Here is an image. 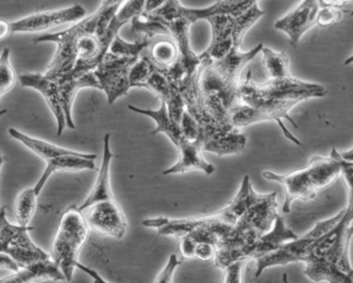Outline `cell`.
<instances>
[{
    "mask_svg": "<svg viewBox=\"0 0 353 283\" xmlns=\"http://www.w3.org/2000/svg\"><path fill=\"white\" fill-rule=\"evenodd\" d=\"M123 6V3H112L103 0L94 14L75 22L70 28L59 32L45 33L34 37L32 41L34 43L50 41L57 45V52L45 74L49 78L57 80L61 76L70 74L75 67L78 59L76 51L78 39L85 35L104 34L113 17Z\"/></svg>",
    "mask_w": 353,
    "mask_h": 283,
    "instance_id": "cell-1",
    "label": "cell"
},
{
    "mask_svg": "<svg viewBox=\"0 0 353 283\" xmlns=\"http://www.w3.org/2000/svg\"><path fill=\"white\" fill-rule=\"evenodd\" d=\"M340 152L336 148L330 151V156H316L310 159L305 169L292 171L286 175H279L270 171L262 173L263 178L270 181L279 182L285 188L283 212L289 213L294 200H314L319 190L328 187L334 183L339 176L342 175V163L339 158Z\"/></svg>",
    "mask_w": 353,
    "mask_h": 283,
    "instance_id": "cell-2",
    "label": "cell"
},
{
    "mask_svg": "<svg viewBox=\"0 0 353 283\" xmlns=\"http://www.w3.org/2000/svg\"><path fill=\"white\" fill-rule=\"evenodd\" d=\"M339 158L342 163L343 178L348 188V205L340 220L316 242L309 255L324 258L343 272L353 274L349 258V246L353 237V227H351L353 221V163L344 160L341 153Z\"/></svg>",
    "mask_w": 353,
    "mask_h": 283,
    "instance_id": "cell-3",
    "label": "cell"
},
{
    "mask_svg": "<svg viewBox=\"0 0 353 283\" xmlns=\"http://www.w3.org/2000/svg\"><path fill=\"white\" fill-rule=\"evenodd\" d=\"M90 229L83 212L76 205H71L61 215L50 254L67 281H72L74 270L79 268L78 255L88 241Z\"/></svg>",
    "mask_w": 353,
    "mask_h": 283,
    "instance_id": "cell-4",
    "label": "cell"
},
{
    "mask_svg": "<svg viewBox=\"0 0 353 283\" xmlns=\"http://www.w3.org/2000/svg\"><path fill=\"white\" fill-rule=\"evenodd\" d=\"M328 91L322 85L316 83L303 82L294 76L268 78L262 84L254 82L251 72H248L247 78L241 83L239 88V98L243 103H248L254 99H299L307 101L314 97H323Z\"/></svg>",
    "mask_w": 353,
    "mask_h": 283,
    "instance_id": "cell-5",
    "label": "cell"
},
{
    "mask_svg": "<svg viewBox=\"0 0 353 283\" xmlns=\"http://www.w3.org/2000/svg\"><path fill=\"white\" fill-rule=\"evenodd\" d=\"M263 14L264 10L256 3L241 14L212 17L208 20L212 27V41L201 55L210 60L222 59L233 47H241L245 33Z\"/></svg>",
    "mask_w": 353,
    "mask_h": 283,
    "instance_id": "cell-6",
    "label": "cell"
},
{
    "mask_svg": "<svg viewBox=\"0 0 353 283\" xmlns=\"http://www.w3.org/2000/svg\"><path fill=\"white\" fill-rule=\"evenodd\" d=\"M343 213H344V210L341 211L339 214L332 218L316 223L315 227L303 237L290 240L274 251L256 260L257 271H256L255 276L259 277L264 270L272 268V266H285L291 262H303L316 242L332 229V227L340 220Z\"/></svg>",
    "mask_w": 353,
    "mask_h": 283,
    "instance_id": "cell-7",
    "label": "cell"
},
{
    "mask_svg": "<svg viewBox=\"0 0 353 283\" xmlns=\"http://www.w3.org/2000/svg\"><path fill=\"white\" fill-rule=\"evenodd\" d=\"M258 0H218L216 3L202 8H188L181 6L179 0H167L154 14L165 20L183 19L188 22H198L200 20H210L220 14H239L249 10Z\"/></svg>",
    "mask_w": 353,
    "mask_h": 283,
    "instance_id": "cell-8",
    "label": "cell"
},
{
    "mask_svg": "<svg viewBox=\"0 0 353 283\" xmlns=\"http://www.w3.org/2000/svg\"><path fill=\"white\" fill-rule=\"evenodd\" d=\"M139 58L119 56L108 52L100 65L94 70L101 85V90L107 95L109 105L119 97L127 95L130 89V70Z\"/></svg>",
    "mask_w": 353,
    "mask_h": 283,
    "instance_id": "cell-9",
    "label": "cell"
},
{
    "mask_svg": "<svg viewBox=\"0 0 353 283\" xmlns=\"http://www.w3.org/2000/svg\"><path fill=\"white\" fill-rule=\"evenodd\" d=\"M293 107H294L293 105H283V107H268V105L252 107L245 103H239L230 109L231 123L235 127L239 128L250 125V124L257 123V122L276 121L288 140L294 143L297 146H301L299 138L289 132L288 128L283 122V119L288 120L291 124L297 127V124L289 115V112Z\"/></svg>",
    "mask_w": 353,
    "mask_h": 283,
    "instance_id": "cell-10",
    "label": "cell"
},
{
    "mask_svg": "<svg viewBox=\"0 0 353 283\" xmlns=\"http://www.w3.org/2000/svg\"><path fill=\"white\" fill-rule=\"evenodd\" d=\"M278 217L276 193V192L268 193V196L264 200L251 207L239 219L226 239L239 237V235H245V233L259 238L260 235L268 233L272 229L274 221Z\"/></svg>",
    "mask_w": 353,
    "mask_h": 283,
    "instance_id": "cell-11",
    "label": "cell"
},
{
    "mask_svg": "<svg viewBox=\"0 0 353 283\" xmlns=\"http://www.w3.org/2000/svg\"><path fill=\"white\" fill-rule=\"evenodd\" d=\"M83 214L90 229L99 235L115 239L125 235L127 219L115 198L96 202L85 209Z\"/></svg>",
    "mask_w": 353,
    "mask_h": 283,
    "instance_id": "cell-12",
    "label": "cell"
},
{
    "mask_svg": "<svg viewBox=\"0 0 353 283\" xmlns=\"http://www.w3.org/2000/svg\"><path fill=\"white\" fill-rule=\"evenodd\" d=\"M321 0H301L288 14L274 23V28L288 35L291 45H296L307 30L317 24Z\"/></svg>",
    "mask_w": 353,
    "mask_h": 283,
    "instance_id": "cell-13",
    "label": "cell"
},
{
    "mask_svg": "<svg viewBox=\"0 0 353 283\" xmlns=\"http://www.w3.org/2000/svg\"><path fill=\"white\" fill-rule=\"evenodd\" d=\"M85 8L78 3L63 10L37 12L15 22H11L12 33L40 32L59 25L78 22L85 18Z\"/></svg>",
    "mask_w": 353,
    "mask_h": 283,
    "instance_id": "cell-14",
    "label": "cell"
},
{
    "mask_svg": "<svg viewBox=\"0 0 353 283\" xmlns=\"http://www.w3.org/2000/svg\"><path fill=\"white\" fill-rule=\"evenodd\" d=\"M22 86L34 88L44 96L57 122V136H61L67 126L65 111L61 105V93L57 81L49 78L45 74H23L19 76Z\"/></svg>",
    "mask_w": 353,
    "mask_h": 283,
    "instance_id": "cell-15",
    "label": "cell"
},
{
    "mask_svg": "<svg viewBox=\"0 0 353 283\" xmlns=\"http://www.w3.org/2000/svg\"><path fill=\"white\" fill-rule=\"evenodd\" d=\"M205 140L203 130L199 138L195 140H188L183 138L181 144L176 147L179 150V160L174 165L165 169L164 175H173V174L187 173L193 169H200L206 175H212L216 171V167L212 163H208L203 158V143Z\"/></svg>",
    "mask_w": 353,
    "mask_h": 283,
    "instance_id": "cell-16",
    "label": "cell"
},
{
    "mask_svg": "<svg viewBox=\"0 0 353 283\" xmlns=\"http://www.w3.org/2000/svg\"><path fill=\"white\" fill-rule=\"evenodd\" d=\"M55 81L59 84L61 105H63L65 119H67V126L71 129H75V123L72 117V107H73L76 95L82 88H96L101 90L100 82L94 74V70L77 76L68 74Z\"/></svg>",
    "mask_w": 353,
    "mask_h": 283,
    "instance_id": "cell-17",
    "label": "cell"
},
{
    "mask_svg": "<svg viewBox=\"0 0 353 283\" xmlns=\"http://www.w3.org/2000/svg\"><path fill=\"white\" fill-rule=\"evenodd\" d=\"M266 196L268 194L257 193L253 189L251 179L249 176L245 175L241 181V185L236 196L225 208L214 213V215L223 222L234 227L235 223L251 207L261 202Z\"/></svg>",
    "mask_w": 353,
    "mask_h": 283,
    "instance_id": "cell-18",
    "label": "cell"
},
{
    "mask_svg": "<svg viewBox=\"0 0 353 283\" xmlns=\"http://www.w3.org/2000/svg\"><path fill=\"white\" fill-rule=\"evenodd\" d=\"M110 134H105L102 165H101L100 169H99L96 182H94L90 194L84 200L83 204L79 207L82 212L88 207L96 204V202H102V200H114L110 185V165L113 157H114V154H113L110 148Z\"/></svg>",
    "mask_w": 353,
    "mask_h": 283,
    "instance_id": "cell-19",
    "label": "cell"
},
{
    "mask_svg": "<svg viewBox=\"0 0 353 283\" xmlns=\"http://www.w3.org/2000/svg\"><path fill=\"white\" fill-rule=\"evenodd\" d=\"M297 235L287 227L284 219L279 215L274 221V227L268 233L260 235L251 246L248 251V258L258 260L270 252L280 248L283 244L290 240L296 239Z\"/></svg>",
    "mask_w": 353,
    "mask_h": 283,
    "instance_id": "cell-20",
    "label": "cell"
},
{
    "mask_svg": "<svg viewBox=\"0 0 353 283\" xmlns=\"http://www.w3.org/2000/svg\"><path fill=\"white\" fill-rule=\"evenodd\" d=\"M264 45L262 43L256 45L248 52H241L239 47H233L226 56L219 60H212V65L231 84L235 86L241 85V72L249 62H251L258 54L261 53Z\"/></svg>",
    "mask_w": 353,
    "mask_h": 283,
    "instance_id": "cell-21",
    "label": "cell"
},
{
    "mask_svg": "<svg viewBox=\"0 0 353 283\" xmlns=\"http://www.w3.org/2000/svg\"><path fill=\"white\" fill-rule=\"evenodd\" d=\"M97 159L96 154L85 155H63V156L54 157L47 160L46 169L42 174V177L34 186L37 193L40 194L47 181L53 173L57 171H80L84 169H94Z\"/></svg>",
    "mask_w": 353,
    "mask_h": 283,
    "instance_id": "cell-22",
    "label": "cell"
},
{
    "mask_svg": "<svg viewBox=\"0 0 353 283\" xmlns=\"http://www.w3.org/2000/svg\"><path fill=\"white\" fill-rule=\"evenodd\" d=\"M36 280L67 281V278L54 260L49 258L22 268L19 272L6 277L0 282L28 283Z\"/></svg>",
    "mask_w": 353,
    "mask_h": 283,
    "instance_id": "cell-23",
    "label": "cell"
},
{
    "mask_svg": "<svg viewBox=\"0 0 353 283\" xmlns=\"http://www.w3.org/2000/svg\"><path fill=\"white\" fill-rule=\"evenodd\" d=\"M305 273L314 282L353 283V274L343 272L338 266L330 264L324 258L307 255L303 260Z\"/></svg>",
    "mask_w": 353,
    "mask_h": 283,
    "instance_id": "cell-24",
    "label": "cell"
},
{
    "mask_svg": "<svg viewBox=\"0 0 353 283\" xmlns=\"http://www.w3.org/2000/svg\"><path fill=\"white\" fill-rule=\"evenodd\" d=\"M247 146V136L239 132V128L229 132H223L205 138L203 151L214 153L219 156L236 154Z\"/></svg>",
    "mask_w": 353,
    "mask_h": 283,
    "instance_id": "cell-25",
    "label": "cell"
},
{
    "mask_svg": "<svg viewBox=\"0 0 353 283\" xmlns=\"http://www.w3.org/2000/svg\"><path fill=\"white\" fill-rule=\"evenodd\" d=\"M162 101V103H161L159 109H141V107H134L132 105H129V109L135 112V113L142 114V115L148 116V117L154 119L157 123V128L152 134H157L162 132V134H166L170 138L171 142L175 145V147H177L183 140L181 126L171 119L167 103L164 101Z\"/></svg>",
    "mask_w": 353,
    "mask_h": 283,
    "instance_id": "cell-26",
    "label": "cell"
},
{
    "mask_svg": "<svg viewBox=\"0 0 353 283\" xmlns=\"http://www.w3.org/2000/svg\"><path fill=\"white\" fill-rule=\"evenodd\" d=\"M204 222V217L201 218L171 219L166 217L144 219L142 224L146 227H154L158 229L159 235H174L181 238L189 235L194 229Z\"/></svg>",
    "mask_w": 353,
    "mask_h": 283,
    "instance_id": "cell-27",
    "label": "cell"
},
{
    "mask_svg": "<svg viewBox=\"0 0 353 283\" xmlns=\"http://www.w3.org/2000/svg\"><path fill=\"white\" fill-rule=\"evenodd\" d=\"M9 134L12 138L17 140L18 142L28 147L32 152L36 153L38 156L44 160L54 158L63 155H85L86 153L77 152V151L70 150V149L63 148V147L57 146L52 143L46 142V140H40V138H32L28 134H23L15 128H9Z\"/></svg>",
    "mask_w": 353,
    "mask_h": 283,
    "instance_id": "cell-28",
    "label": "cell"
},
{
    "mask_svg": "<svg viewBox=\"0 0 353 283\" xmlns=\"http://www.w3.org/2000/svg\"><path fill=\"white\" fill-rule=\"evenodd\" d=\"M146 53L160 68L173 65L179 57V45L170 35H159L152 39Z\"/></svg>",
    "mask_w": 353,
    "mask_h": 283,
    "instance_id": "cell-29",
    "label": "cell"
},
{
    "mask_svg": "<svg viewBox=\"0 0 353 283\" xmlns=\"http://www.w3.org/2000/svg\"><path fill=\"white\" fill-rule=\"evenodd\" d=\"M262 63L270 78H285L291 76L287 54L276 52L268 47L261 51Z\"/></svg>",
    "mask_w": 353,
    "mask_h": 283,
    "instance_id": "cell-30",
    "label": "cell"
},
{
    "mask_svg": "<svg viewBox=\"0 0 353 283\" xmlns=\"http://www.w3.org/2000/svg\"><path fill=\"white\" fill-rule=\"evenodd\" d=\"M38 196L34 188H28L18 196L15 202V215L20 225L28 227L30 224L36 211Z\"/></svg>",
    "mask_w": 353,
    "mask_h": 283,
    "instance_id": "cell-31",
    "label": "cell"
},
{
    "mask_svg": "<svg viewBox=\"0 0 353 283\" xmlns=\"http://www.w3.org/2000/svg\"><path fill=\"white\" fill-rule=\"evenodd\" d=\"M0 252H6L11 255L19 264L21 269L34 264V262L51 258V254L46 253L39 246L37 247H21V246L11 245L8 246L5 249L0 250Z\"/></svg>",
    "mask_w": 353,
    "mask_h": 283,
    "instance_id": "cell-32",
    "label": "cell"
},
{
    "mask_svg": "<svg viewBox=\"0 0 353 283\" xmlns=\"http://www.w3.org/2000/svg\"><path fill=\"white\" fill-rule=\"evenodd\" d=\"M152 39L148 37H139L134 43H128L121 39V35H117L111 45L109 52L119 56H127V57H141L142 53L148 49Z\"/></svg>",
    "mask_w": 353,
    "mask_h": 283,
    "instance_id": "cell-33",
    "label": "cell"
},
{
    "mask_svg": "<svg viewBox=\"0 0 353 283\" xmlns=\"http://www.w3.org/2000/svg\"><path fill=\"white\" fill-rule=\"evenodd\" d=\"M11 50L5 48L0 58V95L5 94L15 84L16 74L10 62Z\"/></svg>",
    "mask_w": 353,
    "mask_h": 283,
    "instance_id": "cell-34",
    "label": "cell"
},
{
    "mask_svg": "<svg viewBox=\"0 0 353 283\" xmlns=\"http://www.w3.org/2000/svg\"><path fill=\"white\" fill-rule=\"evenodd\" d=\"M23 225H14L6 216L5 208L1 209L0 216V250L5 249L12 243L16 235L24 229Z\"/></svg>",
    "mask_w": 353,
    "mask_h": 283,
    "instance_id": "cell-35",
    "label": "cell"
},
{
    "mask_svg": "<svg viewBox=\"0 0 353 283\" xmlns=\"http://www.w3.org/2000/svg\"><path fill=\"white\" fill-rule=\"evenodd\" d=\"M179 126H181V134H183L185 140H195L201 134V126L188 109H185V113H183Z\"/></svg>",
    "mask_w": 353,
    "mask_h": 283,
    "instance_id": "cell-36",
    "label": "cell"
},
{
    "mask_svg": "<svg viewBox=\"0 0 353 283\" xmlns=\"http://www.w3.org/2000/svg\"><path fill=\"white\" fill-rule=\"evenodd\" d=\"M249 260L247 258H241V260H236V262L227 266L224 269L225 276L223 281L225 283L241 282V273H243V268Z\"/></svg>",
    "mask_w": 353,
    "mask_h": 283,
    "instance_id": "cell-37",
    "label": "cell"
},
{
    "mask_svg": "<svg viewBox=\"0 0 353 283\" xmlns=\"http://www.w3.org/2000/svg\"><path fill=\"white\" fill-rule=\"evenodd\" d=\"M342 16V12L339 8L321 6L318 14L317 25L322 27L330 26L340 21Z\"/></svg>",
    "mask_w": 353,
    "mask_h": 283,
    "instance_id": "cell-38",
    "label": "cell"
},
{
    "mask_svg": "<svg viewBox=\"0 0 353 283\" xmlns=\"http://www.w3.org/2000/svg\"><path fill=\"white\" fill-rule=\"evenodd\" d=\"M181 260L177 258L176 254H171L169 256L168 262L166 266L163 269L162 272L158 275L154 282L158 283H171L173 282V275L177 266H181Z\"/></svg>",
    "mask_w": 353,
    "mask_h": 283,
    "instance_id": "cell-39",
    "label": "cell"
},
{
    "mask_svg": "<svg viewBox=\"0 0 353 283\" xmlns=\"http://www.w3.org/2000/svg\"><path fill=\"white\" fill-rule=\"evenodd\" d=\"M197 241L192 237L191 233L179 238V252H181L183 258H196V248H197Z\"/></svg>",
    "mask_w": 353,
    "mask_h": 283,
    "instance_id": "cell-40",
    "label": "cell"
},
{
    "mask_svg": "<svg viewBox=\"0 0 353 283\" xmlns=\"http://www.w3.org/2000/svg\"><path fill=\"white\" fill-rule=\"evenodd\" d=\"M216 249L218 247L214 244L201 242V243H198L197 248H196V258L201 260H212L216 256Z\"/></svg>",
    "mask_w": 353,
    "mask_h": 283,
    "instance_id": "cell-41",
    "label": "cell"
},
{
    "mask_svg": "<svg viewBox=\"0 0 353 283\" xmlns=\"http://www.w3.org/2000/svg\"><path fill=\"white\" fill-rule=\"evenodd\" d=\"M0 268L7 269L14 273L19 272L21 270L19 264L6 252H0Z\"/></svg>",
    "mask_w": 353,
    "mask_h": 283,
    "instance_id": "cell-42",
    "label": "cell"
},
{
    "mask_svg": "<svg viewBox=\"0 0 353 283\" xmlns=\"http://www.w3.org/2000/svg\"><path fill=\"white\" fill-rule=\"evenodd\" d=\"M353 0H321L322 6H330V8H341L347 4L352 3Z\"/></svg>",
    "mask_w": 353,
    "mask_h": 283,
    "instance_id": "cell-43",
    "label": "cell"
},
{
    "mask_svg": "<svg viewBox=\"0 0 353 283\" xmlns=\"http://www.w3.org/2000/svg\"><path fill=\"white\" fill-rule=\"evenodd\" d=\"M167 0H146L145 8L144 12H152L158 10L159 8L163 6Z\"/></svg>",
    "mask_w": 353,
    "mask_h": 283,
    "instance_id": "cell-44",
    "label": "cell"
},
{
    "mask_svg": "<svg viewBox=\"0 0 353 283\" xmlns=\"http://www.w3.org/2000/svg\"><path fill=\"white\" fill-rule=\"evenodd\" d=\"M10 34H12L11 23L5 20L0 21V39H5Z\"/></svg>",
    "mask_w": 353,
    "mask_h": 283,
    "instance_id": "cell-45",
    "label": "cell"
},
{
    "mask_svg": "<svg viewBox=\"0 0 353 283\" xmlns=\"http://www.w3.org/2000/svg\"><path fill=\"white\" fill-rule=\"evenodd\" d=\"M341 156L343 157L344 160L349 161V163H353V148L350 149V150L341 153Z\"/></svg>",
    "mask_w": 353,
    "mask_h": 283,
    "instance_id": "cell-46",
    "label": "cell"
},
{
    "mask_svg": "<svg viewBox=\"0 0 353 283\" xmlns=\"http://www.w3.org/2000/svg\"><path fill=\"white\" fill-rule=\"evenodd\" d=\"M351 16H353V10L350 12Z\"/></svg>",
    "mask_w": 353,
    "mask_h": 283,
    "instance_id": "cell-47",
    "label": "cell"
},
{
    "mask_svg": "<svg viewBox=\"0 0 353 283\" xmlns=\"http://www.w3.org/2000/svg\"></svg>",
    "mask_w": 353,
    "mask_h": 283,
    "instance_id": "cell-48",
    "label": "cell"
}]
</instances>
